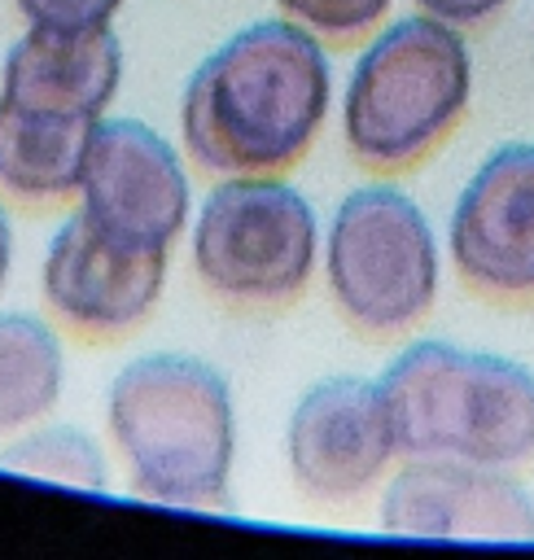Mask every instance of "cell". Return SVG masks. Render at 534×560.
Returning <instances> with one entry per match:
<instances>
[{"mask_svg":"<svg viewBox=\"0 0 534 560\" xmlns=\"http://www.w3.org/2000/svg\"><path fill=\"white\" fill-rule=\"evenodd\" d=\"M9 267H13V223H9V210L0 206V293L9 284Z\"/></svg>","mask_w":534,"mask_h":560,"instance_id":"cell-19","label":"cell"},{"mask_svg":"<svg viewBox=\"0 0 534 560\" xmlns=\"http://www.w3.org/2000/svg\"><path fill=\"white\" fill-rule=\"evenodd\" d=\"M26 26L44 31H88V26H109L123 0H13Z\"/></svg>","mask_w":534,"mask_h":560,"instance_id":"cell-17","label":"cell"},{"mask_svg":"<svg viewBox=\"0 0 534 560\" xmlns=\"http://www.w3.org/2000/svg\"><path fill=\"white\" fill-rule=\"evenodd\" d=\"M105 429L140 499L223 508L236 464V402L223 372L197 354L127 359L105 389Z\"/></svg>","mask_w":534,"mask_h":560,"instance_id":"cell-2","label":"cell"},{"mask_svg":"<svg viewBox=\"0 0 534 560\" xmlns=\"http://www.w3.org/2000/svg\"><path fill=\"white\" fill-rule=\"evenodd\" d=\"M398 459L376 381L337 372L306 385L285 424V464L320 503L363 499Z\"/></svg>","mask_w":534,"mask_h":560,"instance_id":"cell-8","label":"cell"},{"mask_svg":"<svg viewBox=\"0 0 534 560\" xmlns=\"http://www.w3.org/2000/svg\"><path fill=\"white\" fill-rule=\"evenodd\" d=\"M473 101V52L460 26L411 13L381 26L341 88V140L381 175L425 162Z\"/></svg>","mask_w":534,"mask_h":560,"instance_id":"cell-4","label":"cell"},{"mask_svg":"<svg viewBox=\"0 0 534 560\" xmlns=\"http://www.w3.org/2000/svg\"><path fill=\"white\" fill-rule=\"evenodd\" d=\"M0 468L74 490H109V464L101 442L88 429L61 420H35L9 433V442L0 446Z\"/></svg>","mask_w":534,"mask_h":560,"instance_id":"cell-15","label":"cell"},{"mask_svg":"<svg viewBox=\"0 0 534 560\" xmlns=\"http://www.w3.org/2000/svg\"><path fill=\"white\" fill-rule=\"evenodd\" d=\"M92 122L22 109L0 96V192L48 206L79 192Z\"/></svg>","mask_w":534,"mask_h":560,"instance_id":"cell-13","label":"cell"},{"mask_svg":"<svg viewBox=\"0 0 534 560\" xmlns=\"http://www.w3.org/2000/svg\"><path fill=\"white\" fill-rule=\"evenodd\" d=\"M503 4H508V0H416V9H420V13L442 18V22L460 26V31L490 22V18H495Z\"/></svg>","mask_w":534,"mask_h":560,"instance_id":"cell-18","label":"cell"},{"mask_svg":"<svg viewBox=\"0 0 534 560\" xmlns=\"http://www.w3.org/2000/svg\"><path fill=\"white\" fill-rule=\"evenodd\" d=\"M376 521L403 538H464V542H534V499L512 468L403 459L385 481Z\"/></svg>","mask_w":534,"mask_h":560,"instance_id":"cell-11","label":"cell"},{"mask_svg":"<svg viewBox=\"0 0 534 560\" xmlns=\"http://www.w3.org/2000/svg\"><path fill=\"white\" fill-rule=\"evenodd\" d=\"M66 389V346L44 315L0 311V438L48 420Z\"/></svg>","mask_w":534,"mask_h":560,"instance_id":"cell-14","label":"cell"},{"mask_svg":"<svg viewBox=\"0 0 534 560\" xmlns=\"http://www.w3.org/2000/svg\"><path fill=\"white\" fill-rule=\"evenodd\" d=\"M446 254L460 280L495 302L534 298V144L508 140L490 149L464 179L451 219Z\"/></svg>","mask_w":534,"mask_h":560,"instance_id":"cell-9","label":"cell"},{"mask_svg":"<svg viewBox=\"0 0 534 560\" xmlns=\"http://www.w3.org/2000/svg\"><path fill=\"white\" fill-rule=\"evenodd\" d=\"M333 105V61L293 18H258L214 44L179 92L184 153L214 179L285 175Z\"/></svg>","mask_w":534,"mask_h":560,"instance_id":"cell-1","label":"cell"},{"mask_svg":"<svg viewBox=\"0 0 534 560\" xmlns=\"http://www.w3.org/2000/svg\"><path fill=\"white\" fill-rule=\"evenodd\" d=\"M320 262L337 311L368 337H398L438 302L442 254L433 223L394 184H359L337 201Z\"/></svg>","mask_w":534,"mask_h":560,"instance_id":"cell-5","label":"cell"},{"mask_svg":"<svg viewBox=\"0 0 534 560\" xmlns=\"http://www.w3.org/2000/svg\"><path fill=\"white\" fill-rule=\"evenodd\" d=\"M280 9H285V18L302 22L320 39L350 44L385 18L390 0H280Z\"/></svg>","mask_w":534,"mask_h":560,"instance_id":"cell-16","label":"cell"},{"mask_svg":"<svg viewBox=\"0 0 534 560\" xmlns=\"http://www.w3.org/2000/svg\"><path fill=\"white\" fill-rule=\"evenodd\" d=\"M123 83V44L114 26H88V31H44L26 26L4 52L0 66V96L57 114L96 122L105 118L109 101Z\"/></svg>","mask_w":534,"mask_h":560,"instance_id":"cell-12","label":"cell"},{"mask_svg":"<svg viewBox=\"0 0 534 560\" xmlns=\"http://www.w3.org/2000/svg\"><path fill=\"white\" fill-rule=\"evenodd\" d=\"M79 214L118 245L171 254L193 214L188 166L179 149L140 118H96L83 171Z\"/></svg>","mask_w":534,"mask_h":560,"instance_id":"cell-7","label":"cell"},{"mask_svg":"<svg viewBox=\"0 0 534 560\" xmlns=\"http://www.w3.org/2000/svg\"><path fill=\"white\" fill-rule=\"evenodd\" d=\"M315 206L280 175H223L197 206L188 258L228 306L271 311L293 302L320 262Z\"/></svg>","mask_w":534,"mask_h":560,"instance_id":"cell-6","label":"cell"},{"mask_svg":"<svg viewBox=\"0 0 534 560\" xmlns=\"http://www.w3.org/2000/svg\"><path fill=\"white\" fill-rule=\"evenodd\" d=\"M398 459L521 468L534 459V372L442 337L407 341L376 376Z\"/></svg>","mask_w":534,"mask_h":560,"instance_id":"cell-3","label":"cell"},{"mask_svg":"<svg viewBox=\"0 0 534 560\" xmlns=\"http://www.w3.org/2000/svg\"><path fill=\"white\" fill-rule=\"evenodd\" d=\"M166 258L131 249L96 232L79 210L57 223L39 258V289L48 311L83 337H118L158 306L166 289Z\"/></svg>","mask_w":534,"mask_h":560,"instance_id":"cell-10","label":"cell"}]
</instances>
